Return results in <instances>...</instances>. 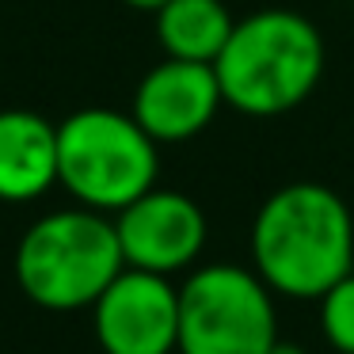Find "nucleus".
Returning a JSON list of instances; mask_svg holds the SVG:
<instances>
[{
    "mask_svg": "<svg viewBox=\"0 0 354 354\" xmlns=\"http://www.w3.org/2000/svg\"><path fill=\"white\" fill-rule=\"evenodd\" d=\"M255 274L293 301H320L354 270L351 206L324 183L278 187L252 225Z\"/></svg>",
    "mask_w": 354,
    "mask_h": 354,
    "instance_id": "obj_1",
    "label": "nucleus"
},
{
    "mask_svg": "<svg viewBox=\"0 0 354 354\" xmlns=\"http://www.w3.org/2000/svg\"><path fill=\"white\" fill-rule=\"evenodd\" d=\"M324 35L290 8H263L236 19L214 73L221 100L252 118L301 107L324 77Z\"/></svg>",
    "mask_w": 354,
    "mask_h": 354,
    "instance_id": "obj_2",
    "label": "nucleus"
},
{
    "mask_svg": "<svg viewBox=\"0 0 354 354\" xmlns=\"http://www.w3.org/2000/svg\"><path fill=\"white\" fill-rule=\"evenodd\" d=\"M126 270L115 221L88 206L46 214L16 244V282L24 297L50 313L92 308Z\"/></svg>",
    "mask_w": 354,
    "mask_h": 354,
    "instance_id": "obj_3",
    "label": "nucleus"
},
{
    "mask_svg": "<svg viewBox=\"0 0 354 354\" xmlns=\"http://www.w3.org/2000/svg\"><path fill=\"white\" fill-rule=\"evenodd\" d=\"M156 141L133 115L84 107L57 126V183L95 214H118L156 187Z\"/></svg>",
    "mask_w": 354,
    "mask_h": 354,
    "instance_id": "obj_4",
    "label": "nucleus"
},
{
    "mask_svg": "<svg viewBox=\"0 0 354 354\" xmlns=\"http://www.w3.org/2000/svg\"><path fill=\"white\" fill-rule=\"evenodd\" d=\"M274 339V293L255 270L209 263L179 286L176 354H267Z\"/></svg>",
    "mask_w": 354,
    "mask_h": 354,
    "instance_id": "obj_5",
    "label": "nucleus"
},
{
    "mask_svg": "<svg viewBox=\"0 0 354 354\" xmlns=\"http://www.w3.org/2000/svg\"><path fill=\"white\" fill-rule=\"evenodd\" d=\"M92 328L103 354H176L179 290L164 274L126 267L92 305Z\"/></svg>",
    "mask_w": 354,
    "mask_h": 354,
    "instance_id": "obj_6",
    "label": "nucleus"
},
{
    "mask_svg": "<svg viewBox=\"0 0 354 354\" xmlns=\"http://www.w3.org/2000/svg\"><path fill=\"white\" fill-rule=\"evenodd\" d=\"M115 232L126 267L149 274H179L206 248V214L179 191H145L138 202L115 214Z\"/></svg>",
    "mask_w": 354,
    "mask_h": 354,
    "instance_id": "obj_7",
    "label": "nucleus"
},
{
    "mask_svg": "<svg viewBox=\"0 0 354 354\" xmlns=\"http://www.w3.org/2000/svg\"><path fill=\"white\" fill-rule=\"evenodd\" d=\"M221 103L225 100H221L214 65L164 57L160 65H153L141 77L130 115L138 118V126L156 145H164V141L176 145V141L198 138L214 122Z\"/></svg>",
    "mask_w": 354,
    "mask_h": 354,
    "instance_id": "obj_8",
    "label": "nucleus"
},
{
    "mask_svg": "<svg viewBox=\"0 0 354 354\" xmlns=\"http://www.w3.org/2000/svg\"><path fill=\"white\" fill-rule=\"evenodd\" d=\"M57 183V126L35 111H0V202H35Z\"/></svg>",
    "mask_w": 354,
    "mask_h": 354,
    "instance_id": "obj_9",
    "label": "nucleus"
},
{
    "mask_svg": "<svg viewBox=\"0 0 354 354\" xmlns=\"http://www.w3.org/2000/svg\"><path fill=\"white\" fill-rule=\"evenodd\" d=\"M156 16L160 50L176 62L214 65L225 50L236 19L229 16L225 0H168Z\"/></svg>",
    "mask_w": 354,
    "mask_h": 354,
    "instance_id": "obj_10",
    "label": "nucleus"
},
{
    "mask_svg": "<svg viewBox=\"0 0 354 354\" xmlns=\"http://www.w3.org/2000/svg\"><path fill=\"white\" fill-rule=\"evenodd\" d=\"M320 328L339 354H354V270L320 297Z\"/></svg>",
    "mask_w": 354,
    "mask_h": 354,
    "instance_id": "obj_11",
    "label": "nucleus"
},
{
    "mask_svg": "<svg viewBox=\"0 0 354 354\" xmlns=\"http://www.w3.org/2000/svg\"><path fill=\"white\" fill-rule=\"evenodd\" d=\"M267 354H308V351L301 343H290V339H274V346Z\"/></svg>",
    "mask_w": 354,
    "mask_h": 354,
    "instance_id": "obj_12",
    "label": "nucleus"
},
{
    "mask_svg": "<svg viewBox=\"0 0 354 354\" xmlns=\"http://www.w3.org/2000/svg\"><path fill=\"white\" fill-rule=\"evenodd\" d=\"M122 4H130V8H138V12H160L168 0H122Z\"/></svg>",
    "mask_w": 354,
    "mask_h": 354,
    "instance_id": "obj_13",
    "label": "nucleus"
}]
</instances>
